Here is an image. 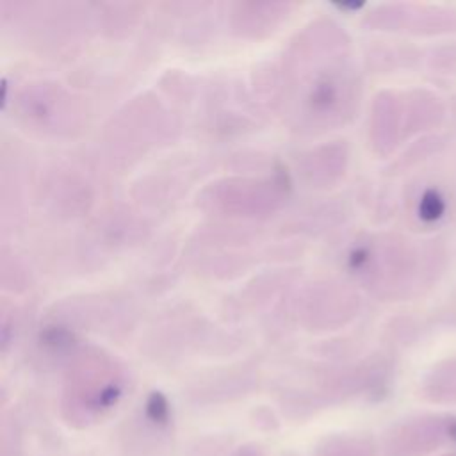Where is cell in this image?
<instances>
[{"instance_id": "2", "label": "cell", "mask_w": 456, "mask_h": 456, "mask_svg": "<svg viewBox=\"0 0 456 456\" xmlns=\"http://www.w3.org/2000/svg\"><path fill=\"white\" fill-rule=\"evenodd\" d=\"M146 415L155 424H166L169 417V408L160 394H151L146 403Z\"/></svg>"}, {"instance_id": "1", "label": "cell", "mask_w": 456, "mask_h": 456, "mask_svg": "<svg viewBox=\"0 0 456 456\" xmlns=\"http://www.w3.org/2000/svg\"><path fill=\"white\" fill-rule=\"evenodd\" d=\"M445 210V201L436 191H426L420 205H419V214L424 221H436Z\"/></svg>"}]
</instances>
